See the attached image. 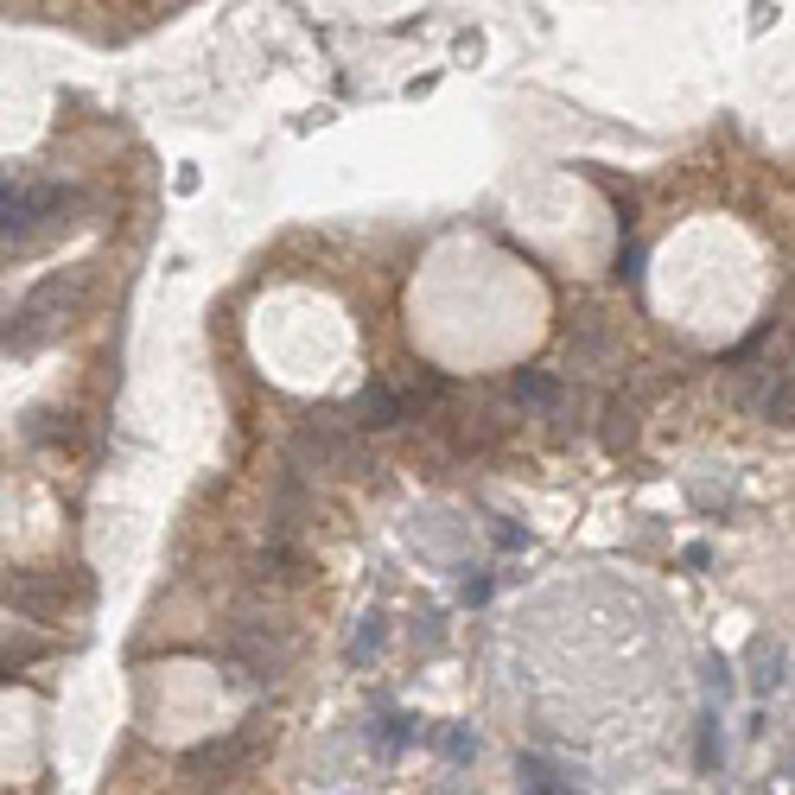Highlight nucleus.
<instances>
[{
    "mask_svg": "<svg viewBox=\"0 0 795 795\" xmlns=\"http://www.w3.org/2000/svg\"><path fill=\"white\" fill-rule=\"evenodd\" d=\"M76 191L64 185H7L0 191V223H7V242H26L45 217H58V211H71Z\"/></svg>",
    "mask_w": 795,
    "mask_h": 795,
    "instance_id": "nucleus-1",
    "label": "nucleus"
},
{
    "mask_svg": "<svg viewBox=\"0 0 795 795\" xmlns=\"http://www.w3.org/2000/svg\"><path fill=\"white\" fill-rule=\"evenodd\" d=\"M351 420H357V427H401V401L389 395V389H363V395L351 401Z\"/></svg>",
    "mask_w": 795,
    "mask_h": 795,
    "instance_id": "nucleus-2",
    "label": "nucleus"
},
{
    "mask_svg": "<svg viewBox=\"0 0 795 795\" xmlns=\"http://www.w3.org/2000/svg\"><path fill=\"white\" fill-rule=\"evenodd\" d=\"M509 389H515V401H529V407H542V414H560V382L542 376V369H522Z\"/></svg>",
    "mask_w": 795,
    "mask_h": 795,
    "instance_id": "nucleus-3",
    "label": "nucleus"
},
{
    "mask_svg": "<svg viewBox=\"0 0 795 795\" xmlns=\"http://www.w3.org/2000/svg\"><path fill=\"white\" fill-rule=\"evenodd\" d=\"M522 776H529V795H579L573 783H567L560 770H547V758H535V751L522 758Z\"/></svg>",
    "mask_w": 795,
    "mask_h": 795,
    "instance_id": "nucleus-4",
    "label": "nucleus"
},
{
    "mask_svg": "<svg viewBox=\"0 0 795 795\" xmlns=\"http://www.w3.org/2000/svg\"><path fill=\"white\" fill-rule=\"evenodd\" d=\"M382 630H389V617H382V612H369V617L357 624V637H351V668H363L369 655L382 650Z\"/></svg>",
    "mask_w": 795,
    "mask_h": 795,
    "instance_id": "nucleus-5",
    "label": "nucleus"
},
{
    "mask_svg": "<svg viewBox=\"0 0 795 795\" xmlns=\"http://www.w3.org/2000/svg\"><path fill=\"white\" fill-rule=\"evenodd\" d=\"M434 745H439V751H446L452 763H471V758H477V732H471V725H439Z\"/></svg>",
    "mask_w": 795,
    "mask_h": 795,
    "instance_id": "nucleus-6",
    "label": "nucleus"
},
{
    "mask_svg": "<svg viewBox=\"0 0 795 795\" xmlns=\"http://www.w3.org/2000/svg\"><path fill=\"white\" fill-rule=\"evenodd\" d=\"M751 662H758V693H770V687L783 681V650H770V643H751Z\"/></svg>",
    "mask_w": 795,
    "mask_h": 795,
    "instance_id": "nucleus-7",
    "label": "nucleus"
},
{
    "mask_svg": "<svg viewBox=\"0 0 795 795\" xmlns=\"http://www.w3.org/2000/svg\"><path fill=\"white\" fill-rule=\"evenodd\" d=\"M700 770H720V713H700Z\"/></svg>",
    "mask_w": 795,
    "mask_h": 795,
    "instance_id": "nucleus-8",
    "label": "nucleus"
},
{
    "mask_svg": "<svg viewBox=\"0 0 795 795\" xmlns=\"http://www.w3.org/2000/svg\"><path fill=\"white\" fill-rule=\"evenodd\" d=\"M459 598H465V605H484V598H490V573H484V567H465V573H459Z\"/></svg>",
    "mask_w": 795,
    "mask_h": 795,
    "instance_id": "nucleus-9",
    "label": "nucleus"
},
{
    "mask_svg": "<svg viewBox=\"0 0 795 795\" xmlns=\"http://www.w3.org/2000/svg\"><path fill=\"white\" fill-rule=\"evenodd\" d=\"M707 681H713V693H732V662L707 655Z\"/></svg>",
    "mask_w": 795,
    "mask_h": 795,
    "instance_id": "nucleus-10",
    "label": "nucleus"
}]
</instances>
